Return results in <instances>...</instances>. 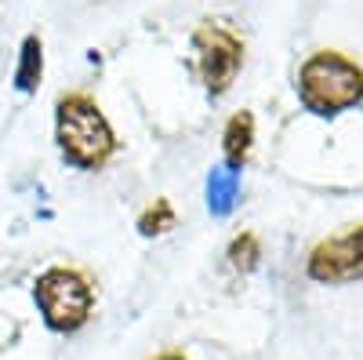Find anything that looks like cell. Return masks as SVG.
Instances as JSON below:
<instances>
[{
	"label": "cell",
	"instance_id": "obj_1",
	"mask_svg": "<svg viewBox=\"0 0 363 360\" xmlns=\"http://www.w3.org/2000/svg\"><path fill=\"white\" fill-rule=\"evenodd\" d=\"M55 135H58V149H62L66 160H73L77 168H102L116 149L113 128L106 124L102 109L87 95H62L58 99Z\"/></svg>",
	"mask_w": 363,
	"mask_h": 360
},
{
	"label": "cell",
	"instance_id": "obj_2",
	"mask_svg": "<svg viewBox=\"0 0 363 360\" xmlns=\"http://www.w3.org/2000/svg\"><path fill=\"white\" fill-rule=\"evenodd\" d=\"M298 92L313 113H338L363 99V70L338 51H316L298 73Z\"/></svg>",
	"mask_w": 363,
	"mask_h": 360
},
{
	"label": "cell",
	"instance_id": "obj_3",
	"mask_svg": "<svg viewBox=\"0 0 363 360\" xmlns=\"http://www.w3.org/2000/svg\"><path fill=\"white\" fill-rule=\"evenodd\" d=\"M33 298L44 313V324L51 332H77L87 324L91 306H95V288L80 269H48L37 280Z\"/></svg>",
	"mask_w": 363,
	"mask_h": 360
},
{
	"label": "cell",
	"instance_id": "obj_4",
	"mask_svg": "<svg viewBox=\"0 0 363 360\" xmlns=\"http://www.w3.org/2000/svg\"><path fill=\"white\" fill-rule=\"evenodd\" d=\"M196 58H200V73L211 95H222L229 92V84L236 80L240 66H244V40H240L233 29L218 18H207L196 33Z\"/></svg>",
	"mask_w": 363,
	"mask_h": 360
},
{
	"label": "cell",
	"instance_id": "obj_5",
	"mask_svg": "<svg viewBox=\"0 0 363 360\" xmlns=\"http://www.w3.org/2000/svg\"><path fill=\"white\" fill-rule=\"evenodd\" d=\"M309 277L320 284H342L363 277V226L316 244L309 255Z\"/></svg>",
	"mask_w": 363,
	"mask_h": 360
},
{
	"label": "cell",
	"instance_id": "obj_6",
	"mask_svg": "<svg viewBox=\"0 0 363 360\" xmlns=\"http://www.w3.org/2000/svg\"><path fill=\"white\" fill-rule=\"evenodd\" d=\"M251 138H255V116L251 113H236L229 124H225V160L233 168H240L251 153Z\"/></svg>",
	"mask_w": 363,
	"mask_h": 360
},
{
	"label": "cell",
	"instance_id": "obj_7",
	"mask_svg": "<svg viewBox=\"0 0 363 360\" xmlns=\"http://www.w3.org/2000/svg\"><path fill=\"white\" fill-rule=\"evenodd\" d=\"M40 84V40L26 37L22 44V66H18V87L22 92H37Z\"/></svg>",
	"mask_w": 363,
	"mask_h": 360
},
{
	"label": "cell",
	"instance_id": "obj_8",
	"mask_svg": "<svg viewBox=\"0 0 363 360\" xmlns=\"http://www.w3.org/2000/svg\"><path fill=\"white\" fill-rule=\"evenodd\" d=\"M229 262L240 269V273L255 269L258 266V236L255 233H240L233 244H229Z\"/></svg>",
	"mask_w": 363,
	"mask_h": 360
},
{
	"label": "cell",
	"instance_id": "obj_9",
	"mask_svg": "<svg viewBox=\"0 0 363 360\" xmlns=\"http://www.w3.org/2000/svg\"><path fill=\"white\" fill-rule=\"evenodd\" d=\"M171 226H174V212H171V204H167V200H157V204L138 219V229H142L145 236L164 233V229H171Z\"/></svg>",
	"mask_w": 363,
	"mask_h": 360
},
{
	"label": "cell",
	"instance_id": "obj_10",
	"mask_svg": "<svg viewBox=\"0 0 363 360\" xmlns=\"http://www.w3.org/2000/svg\"><path fill=\"white\" fill-rule=\"evenodd\" d=\"M153 360H186L182 353H160V356H153Z\"/></svg>",
	"mask_w": 363,
	"mask_h": 360
}]
</instances>
